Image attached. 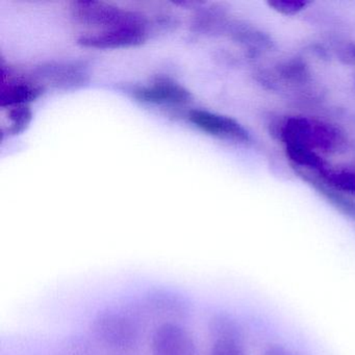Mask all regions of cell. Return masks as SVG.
<instances>
[{
	"instance_id": "21",
	"label": "cell",
	"mask_w": 355,
	"mask_h": 355,
	"mask_svg": "<svg viewBox=\"0 0 355 355\" xmlns=\"http://www.w3.org/2000/svg\"><path fill=\"white\" fill-rule=\"evenodd\" d=\"M349 55L355 61V44L350 45L348 49Z\"/></svg>"
},
{
	"instance_id": "4",
	"label": "cell",
	"mask_w": 355,
	"mask_h": 355,
	"mask_svg": "<svg viewBox=\"0 0 355 355\" xmlns=\"http://www.w3.org/2000/svg\"><path fill=\"white\" fill-rule=\"evenodd\" d=\"M189 121L209 136L232 142L246 144L250 141L248 130L234 118L205 110H192L188 114Z\"/></svg>"
},
{
	"instance_id": "17",
	"label": "cell",
	"mask_w": 355,
	"mask_h": 355,
	"mask_svg": "<svg viewBox=\"0 0 355 355\" xmlns=\"http://www.w3.org/2000/svg\"><path fill=\"white\" fill-rule=\"evenodd\" d=\"M277 71L282 78L292 83H305L311 76L309 66L300 59H291L279 64Z\"/></svg>"
},
{
	"instance_id": "20",
	"label": "cell",
	"mask_w": 355,
	"mask_h": 355,
	"mask_svg": "<svg viewBox=\"0 0 355 355\" xmlns=\"http://www.w3.org/2000/svg\"><path fill=\"white\" fill-rule=\"evenodd\" d=\"M261 355H294V353L282 343H270L265 347Z\"/></svg>"
},
{
	"instance_id": "8",
	"label": "cell",
	"mask_w": 355,
	"mask_h": 355,
	"mask_svg": "<svg viewBox=\"0 0 355 355\" xmlns=\"http://www.w3.org/2000/svg\"><path fill=\"white\" fill-rule=\"evenodd\" d=\"M147 38L146 28H119L87 33L78 39V43L87 49H132L144 44Z\"/></svg>"
},
{
	"instance_id": "9",
	"label": "cell",
	"mask_w": 355,
	"mask_h": 355,
	"mask_svg": "<svg viewBox=\"0 0 355 355\" xmlns=\"http://www.w3.org/2000/svg\"><path fill=\"white\" fill-rule=\"evenodd\" d=\"M134 96L141 103L164 105H184L192 99L184 87L169 78H157L150 85L138 87Z\"/></svg>"
},
{
	"instance_id": "12",
	"label": "cell",
	"mask_w": 355,
	"mask_h": 355,
	"mask_svg": "<svg viewBox=\"0 0 355 355\" xmlns=\"http://www.w3.org/2000/svg\"><path fill=\"white\" fill-rule=\"evenodd\" d=\"M147 304L162 315H184L188 311V304L180 295L168 290H155L147 296Z\"/></svg>"
},
{
	"instance_id": "13",
	"label": "cell",
	"mask_w": 355,
	"mask_h": 355,
	"mask_svg": "<svg viewBox=\"0 0 355 355\" xmlns=\"http://www.w3.org/2000/svg\"><path fill=\"white\" fill-rule=\"evenodd\" d=\"M209 330L211 338H236L246 340V334L242 324L234 315L227 313H215L209 319Z\"/></svg>"
},
{
	"instance_id": "6",
	"label": "cell",
	"mask_w": 355,
	"mask_h": 355,
	"mask_svg": "<svg viewBox=\"0 0 355 355\" xmlns=\"http://www.w3.org/2000/svg\"><path fill=\"white\" fill-rule=\"evenodd\" d=\"M45 87L33 78L16 76L10 68L3 67V86L0 94V107L30 105L44 93Z\"/></svg>"
},
{
	"instance_id": "16",
	"label": "cell",
	"mask_w": 355,
	"mask_h": 355,
	"mask_svg": "<svg viewBox=\"0 0 355 355\" xmlns=\"http://www.w3.org/2000/svg\"><path fill=\"white\" fill-rule=\"evenodd\" d=\"M3 111H6V120L3 121V132L9 136H16L24 132L33 119L31 105H17L3 109Z\"/></svg>"
},
{
	"instance_id": "19",
	"label": "cell",
	"mask_w": 355,
	"mask_h": 355,
	"mask_svg": "<svg viewBox=\"0 0 355 355\" xmlns=\"http://www.w3.org/2000/svg\"><path fill=\"white\" fill-rule=\"evenodd\" d=\"M267 5L282 15L295 16L304 11L311 3L304 0H270Z\"/></svg>"
},
{
	"instance_id": "2",
	"label": "cell",
	"mask_w": 355,
	"mask_h": 355,
	"mask_svg": "<svg viewBox=\"0 0 355 355\" xmlns=\"http://www.w3.org/2000/svg\"><path fill=\"white\" fill-rule=\"evenodd\" d=\"M72 15L85 26L101 31L119 28H146V19L141 14L128 11L103 1H76Z\"/></svg>"
},
{
	"instance_id": "10",
	"label": "cell",
	"mask_w": 355,
	"mask_h": 355,
	"mask_svg": "<svg viewBox=\"0 0 355 355\" xmlns=\"http://www.w3.org/2000/svg\"><path fill=\"white\" fill-rule=\"evenodd\" d=\"M293 169L303 182H307L311 188L315 189L336 211L347 217L355 218V200H353L350 196L330 188L311 172L295 167H293Z\"/></svg>"
},
{
	"instance_id": "5",
	"label": "cell",
	"mask_w": 355,
	"mask_h": 355,
	"mask_svg": "<svg viewBox=\"0 0 355 355\" xmlns=\"http://www.w3.org/2000/svg\"><path fill=\"white\" fill-rule=\"evenodd\" d=\"M153 355H198L192 334L174 322L162 324L151 338Z\"/></svg>"
},
{
	"instance_id": "11",
	"label": "cell",
	"mask_w": 355,
	"mask_h": 355,
	"mask_svg": "<svg viewBox=\"0 0 355 355\" xmlns=\"http://www.w3.org/2000/svg\"><path fill=\"white\" fill-rule=\"evenodd\" d=\"M284 149H286V157L292 167L299 168L317 175L330 167L320 153L313 149L302 146H292V145L284 146Z\"/></svg>"
},
{
	"instance_id": "1",
	"label": "cell",
	"mask_w": 355,
	"mask_h": 355,
	"mask_svg": "<svg viewBox=\"0 0 355 355\" xmlns=\"http://www.w3.org/2000/svg\"><path fill=\"white\" fill-rule=\"evenodd\" d=\"M279 137L284 146H302L317 153H334L344 148V132L334 124L315 118L293 116L280 126Z\"/></svg>"
},
{
	"instance_id": "14",
	"label": "cell",
	"mask_w": 355,
	"mask_h": 355,
	"mask_svg": "<svg viewBox=\"0 0 355 355\" xmlns=\"http://www.w3.org/2000/svg\"><path fill=\"white\" fill-rule=\"evenodd\" d=\"M232 35L238 42L245 45L253 53L273 49L274 42L271 37L252 26H236Z\"/></svg>"
},
{
	"instance_id": "3",
	"label": "cell",
	"mask_w": 355,
	"mask_h": 355,
	"mask_svg": "<svg viewBox=\"0 0 355 355\" xmlns=\"http://www.w3.org/2000/svg\"><path fill=\"white\" fill-rule=\"evenodd\" d=\"M92 331L103 344L116 349L130 348L138 338L132 320L114 311L99 313L93 320Z\"/></svg>"
},
{
	"instance_id": "15",
	"label": "cell",
	"mask_w": 355,
	"mask_h": 355,
	"mask_svg": "<svg viewBox=\"0 0 355 355\" xmlns=\"http://www.w3.org/2000/svg\"><path fill=\"white\" fill-rule=\"evenodd\" d=\"M315 175L330 188L348 196H355V171L353 170L334 169L329 167L319 175Z\"/></svg>"
},
{
	"instance_id": "7",
	"label": "cell",
	"mask_w": 355,
	"mask_h": 355,
	"mask_svg": "<svg viewBox=\"0 0 355 355\" xmlns=\"http://www.w3.org/2000/svg\"><path fill=\"white\" fill-rule=\"evenodd\" d=\"M32 78L45 85L59 89L80 88L88 83L86 68L78 63H47L33 70Z\"/></svg>"
},
{
	"instance_id": "18",
	"label": "cell",
	"mask_w": 355,
	"mask_h": 355,
	"mask_svg": "<svg viewBox=\"0 0 355 355\" xmlns=\"http://www.w3.org/2000/svg\"><path fill=\"white\" fill-rule=\"evenodd\" d=\"M209 355H249L245 340L236 338H214Z\"/></svg>"
}]
</instances>
